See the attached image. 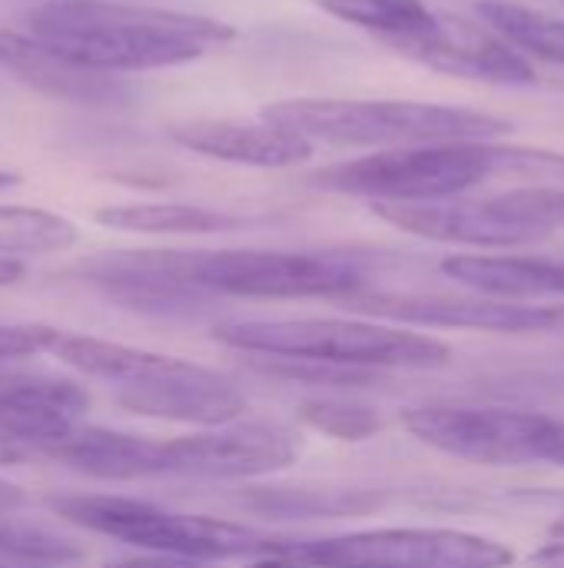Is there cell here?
Wrapping results in <instances>:
<instances>
[{
	"label": "cell",
	"mask_w": 564,
	"mask_h": 568,
	"mask_svg": "<svg viewBox=\"0 0 564 568\" xmlns=\"http://www.w3.org/2000/svg\"><path fill=\"white\" fill-rule=\"evenodd\" d=\"M27 33L113 77L183 67L236 40L226 20L116 0H47L27 13Z\"/></svg>",
	"instance_id": "cell-1"
},
{
	"label": "cell",
	"mask_w": 564,
	"mask_h": 568,
	"mask_svg": "<svg viewBox=\"0 0 564 568\" xmlns=\"http://www.w3.org/2000/svg\"><path fill=\"white\" fill-rule=\"evenodd\" d=\"M130 263L209 300H352L366 266L342 253L296 250H126Z\"/></svg>",
	"instance_id": "cell-2"
},
{
	"label": "cell",
	"mask_w": 564,
	"mask_h": 568,
	"mask_svg": "<svg viewBox=\"0 0 564 568\" xmlns=\"http://www.w3.org/2000/svg\"><path fill=\"white\" fill-rule=\"evenodd\" d=\"M259 116L306 136L312 146H425L495 140L512 130L509 120L445 103L422 100H362V97H289L266 103Z\"/></svg>",
	"instance_id": "cell-3"
},
{
	"label": "cell",
	"mask_w": 564,
	"mask_h": 568,
	"mask_svg": "<svg viewBox=\"0 0 564 568\" xmlns=\"http://www.w3.org/2000/svg\"><path fill=\"white\" fill-rule=\"evenodd\" d=\"M213 339L253 356L332 363L366 373H419L449 366L452 359V349L429 333L369 320H233L213 326Z\"/></svg>",
	"instance_id": "cell-4"
},
{
	"label": "cell",
	"mask_w": 564,
	"mask_h": 568,
	"mask_svg": "<svg viewBox=\"0 0 564 568\" xmlns=\"http://www.w3.org/2000/svg\"><path fill=\"white\" fill-rule=\"evenodd\" d=\"M499 173H509V146L465 140L376 150L369 156L316 170L306 183L369 203H429L455 200Z\"/></svg>",
	"instance_id": "cell-5"
},
{
	"label": "cell",
	"mask_w": 564,
	"mask_h": 568,
	"mask_svg": "<svg viewBox=\"0 0 564 568\" xmlns=\"http://www.w3.org/2000/svg\"><path fill=\"white\" fill-rule=\"evenodd\" d=\"M50 509L70 526H80L93 536L133 546L140 552H166L203 562L226 559H263L283 549V539H269L249 526H236L209 516H186L163 509L146 499L83 493V496H53Z\"/></svg>",
	"instance_id": "cell-6"
},
{
	"label": "cell",
	"mask_w": 564,
	"mask_h": 568,
	"mask_svg": "<svg viewBox=\"0 0 564 568\" xmlns=\"http://www.w3.org/2000/svg\"><path fill=\"white\" fill-rule=\"evenodd\" d=\"M402 426L419 443L479 466H564V419L552 413L429 403L409 409Z\"/></svg>",
	"instance_id": "cell-7"
},
{
	"label": "cell",
	"mask_w": 564,
	"mask_h": 568,
	"mask_svg": "<svg viewBox=\"0 0 564 568\" xmlns=\"http://www.w3.org/2000/svg\"><path fill=\"white\" fill-rule=\"evenodd\" d=\"M283 552L316 568H509L512 549L462 529H369L312 542H283Z\"/></svg>",
	"instance_id": "cell-8"
},
{
	"label": "cell",
	"mask_w": 564,
	"mask_h": 568,
	"mask_svg": "<svg viewBox=\"0 0 564 568\" xmlns=\"http://www.w3.org/2000/svg\"><path fill=\"white\" fill-rule=\"evenodd\" d=\"M302 453L279 423H229L163 443V476L183 479H263L289 469Z\"/></svg>",
	"instance_id": "cell-9"
},
{
	"label": "cell",
	"mask_w": 564,
	"mask_h": 568,
	"mask_svg": "<svg viewBox=\"0 0 564 568\" xmlns=\"http://www.w3.org/2000/svg\"><path fill=\"white\" fill-rule=\"evenodd\" d=\"M372 316L412 326H445L475 333H545L564 323L562 306L499 300V296H396V293H359L346 300Z\"/></svg>",
	"instance_id": "cell-10"
},
{
	"label": "cell",
	"mask_w": 564,
	"mask_h": 568,
	"mask_svg": "<svg viewBox=\"0 0 564 568\" xmlns=\"http://www.w3.org/2000/svg\"><path fill=\"white\" fill-rule=\"evenodd\" d=\"M396 53L462 80L499 83V87L535 83V67L515 43H509L489 23H472L452 13H439V23L425 37L399 47Z\"/></svg>",
	"instance_id": "cell-11"
},
{
	"label": "cell",
	"mask_w": 564,
	"mask_h": 568,
	"mask_svg": "<svg viewBox=\"0 0 564 568\" xmlns=\"http://www.w3.org/2000/svg\"><path fill=\"white\" fill-rule=\"evenodd\" d=\"M116 403L133 416L180 423L193 429L229 426L246 409L243 389H236L226 376L189 359H183V366L160 383L116 389Z\"/></svg>",
	"instance_id": "cell-12"
},
{
	"label": "cell",
	"mask_w": 564,
	"mask_h": 568,
	"mask_svg": "<svg viewBox=\"0 0 564 568\" xmlns=\"http://www.w3.org/2000/svg\"><path fill=\"white\" fill-rule=\"evenodd\" d=\"M0 67L33 93L76 106H113L133 93L120 77L66 60L27 30H0Z\"/></svg>",
	"instance_id": "cell-13"
},
{
	"label": "cell",
	"mask_w": 564,
	"mask_h": 568,
	"mask_svg": "<svg viewBox=\"0 0 564 568\" xmlns=\"http://www.w3.org/2000/svg\"><path fill=\"white\" fill-rule=\"evenodd\" d=\"M170 140L189 153L256 166V170H289L312 156V143L266 116L256 120H183L170 126Z\"/></svg>",
	"instance_id": "cell-14"
},
{
	"label": "cell",
	"mask_w": 564,
	"mask_h": 568,
	"mask_svg": "<svg viewBox=\"0 0 564 568\" xmlns=\"http://www.w3.org/2000/svg\"><path fill=\"white\" fill-rule=\"evenodd\" d=\"M372 213L412 236L435 240V243H455V246H525L535 243L525 230H519L512 220H505L492 196L489 200H429V203H369Z\"/></svg>",
	"instance_id": "cell-15"
},
{
	"label": "cell",
	"mask_w": 564,
	"mask_h": 568,
	"mask_svg": "<svg viewBox=\"0 0 564 568\" xmlns=\"http://www.w3.org/2000/svg\"><path fill=\"white\" fill-rule=\"evenodd\" d=\"M37 456L57 459L103 483H133V479L163 476V443H153L133 433L83 426V423L47 439Z\"/></svg>",
	"instance_id": "cell-16"
},
{
	"label": "cell",
	"mask_w": 564,
	"mask_h": 568,
	"mask_svg": "<svg viewBox=\"0 0 564 568\" xmlns=\"http://www.w3.org/2000/svg\"><path fill=\"white\" fill-rule=\"evenodd\" d=\"M442 273L479 293L499 300H545L564 296V260L545 256H485V253H455L442 260Z\"/></svg>",
	"instance_id": "cell-17"
},
{
	"label": "cell",
	"mask_w": 564,
	"mask_h": 568,
	"mask_svg": "<svg viewBox=\"0 0 564 568\" xmlns=\"http://www.w3.org/2000/svg\"><path fill=\"white\" fill-rule=\"evenodd\" d=\"M50 356H57L63 366H70L83 376L106 379L120 389L160 383L183 366V359L166 356V353H150L140 346L100 339V336H80V333H57Z\"/></svg>",
	"instance_id": "cell-18"
},
{
	"label": "cell",
	"mask_w": 564,
	"mask_h": 568,
	"mask_svg": "<svg viewBox=\"0 0 564 568\" xmlns=\"http://www.w3.org/2000/svg\"><path fill=\"white\" fill-rule=\"evenodd\" d=\"M93 220L106 230L143 236H213L236 233L253 223L243 213L199 203H113L96 210Z\"/></svg>",
	"instance_id": "cell-19"
},
{
	"label": "cell",
	"mask_w": 564,
	"mask_h": 568,
	"mask_svg": "<svg viewBox=\"0 0 564 568\" xmlns=\"http://www.w3.org/2000/svg\"><path fill=\"white\" fill-rule=\"evenodd\" d=\"M316 3L329 17L372 33L392 50L425 37L439 23V10H432L425 0H316Z\"/></svg>",
	"instance_id": "cell-20"
},
{
	"label": "cell",
	"mask_w": 564,
	"mask_h": 568,
	"mask_svg": "<svg viewBox=\"0 0 564 568\" xmlns=\"http://www.w3.org/2000/svg\"><path fill=\"white\" fill-rule=\"evenodd\" d=\"M479 17L525 57H539L564 67V20L555 13L515 3V0H479Z\"/></svg>",
	"instance_id": "cell-21"
},
{
	"label": "cell",
	"mask_w": 564,
	"mask_h": 568,
	"mask_svg": "<svg viewBox=\"0 0 564 568\" xmlns=\"http://www.w3.org/2000/svg\"><path fill=\"white\" fill-rule=\"evenodd\" d=\"M80 230L40 206H10L0 203V256H40V253H63L76 243Z\"/></svg>",
	"instance_id": "cell-22"
},
{
	"label": "cell",
	"mask_w": 564,
	"mask_h": 568,
	"mask_svg": "<svg viewBox=\"0 0 564 568\" xmlns=\"http://www.w3.org/2000/svg\"><path fill=\"white\" fill-rule=\"evenodd\" d=\"M246 506L273 519H336L376 509L379 496L366 489H259L249 496Z\"/></svg>",
	"instance_id": "cell-23"
},
{
	"label": "cell",
	"mask_w": 564,
	"mask_h": 568,
	"mask_svg": "<svg viewBox=\"0 0 564 568\" xmlns=\"http://www.w3.org/2000/svg\"><path fill=\"white\" fill-rule=\"evenodd\" d=\"M0 559L17 566H70L80 559V546L53 529L23 523L13 513H0Z\"/></svg>",
	"instance_id": "cell-24"
},
{
	"label": "cell",
	"mask_w": 564,
	"mask_h": 568,
	"mask_svg": "<svg viewBox=\"0 0 564 568\" xmlns=\"http://www.w3.org/2000/svg\"><path fill=\"white\" fill-rule=\"evenodd\" d=\"M492 203L505 220H512L532 240L564 233V186H555V183L512 186L505 193H495Z\"/></svg>",
	"instance_id": "cell-25"
},
{
	"label": "cell",
	"mask_w": 564,
	"mask_h": 568,
	"mask_svg": "<svg viewBox=\"0 0 564 568\" xmlns=\"http://www.w3.org/2000/svg\"><path fill=\"white\" fill-rule=\"evenodd\" d=\"M299 419L339 443H366L382 429V416L359 403V399H336V396H319V399H306L299 406Z\"/></svg>",
	"instance_id": "cell-26"
},
{
	"label": "cell",
	"mask_w": 564,
	"mask_h": 568,
	"mask_svg": "<svg viewBox=\"0 0 564 568\" xmlns=\"http://www.w3.org/2000/svg\"><path fill=\"white\" fill-rule=\"evenodd\" d=\"M60 329L43 323H0V363L50 353Z\"/></svg>",
	"instance_id": "cell-27"
},
{
	"label": "cell",
	"mask_w": 564,
	"mask_h": 568,
	"mask_svg": "<svg viewBox=\"0 0 564 568\" xmlns=\"http://www.w3.org/2000/svg\"><path fill=\"white\" fill-rule=\"evenodd\" d=\"M103 568H216V562L186 559V556H166V552H136V556L110 559Z\"/></svg>",
	"instance_id": "cell-28"
},
{
	"label": "cell",
	"mask_w": 564,
	"mask_h": 568,
	"mask_svg": "<svg viewBox=\"0 0 564 568\" xmlns=\"http://www.w3.org/2000/svg\"><path fill=\"white\" fill-rule=\"evenodd\" d=\"M532 568H564V539H552L529 556Z\"/></svg>",
	"instance_id": "cell-29"
},
{
	"label": "cell",
	"mask_w": 564,
	"mask_h": 568,
	"mask_svg": "<svg viewBox=\"0 0 564 568\" xmlns=\"http://www.w3.org/2000/svg\"><path fill=\"white\" fill-rule=\"evenodd\" d=\"M23 276H27V266H23L20 260H13V256H0V290H7V286L20 283Z\"/></svg>",
	"instance_id": "cell-30"
},
{
	"label": "cell",
	"mask_w": 564,
	"mask_h": 568,
	"mask_svg": "<svg viewBox=\"0 0 564 568\" xmlns=\"http://www.w3.org/2000/svg\"><path fill=\"white\" fill-rule=\"evenodd\" d=\"M23 503H27V493L20 486H13V483L0 479V513H17Z\"/></svg>",
	"instance_id": "cell-31"
},
{
	"label": "cell",
	"mask_w": 564,
	"mask_h": 568,
	"mask_svg": "<svg viewBox=\"0 0 564 568\" xmlns=\"http://www.w3.org/2000/svg\"><path fill=\"white\" fill-rule=\"evenodd\" d=\"M249 568H316L309 566V562H299V559H293V556H286L283 549L279 552H273V556H263V559H256Z\"/></svg>",
	"instance_id": "cell-32"
},
{
	"label": "cell",
	"mask_w": 564,
	"mask_h": 568,
	"mask_svg": "<svg viewBox=\"0 0 564 568\" xmlns=\"http://www.w3.org/2000/svg\"><path fill=\"white\" fill-rule=\"evenodd\" d=\"M30 456L27 453H20V449H13V446H0V466H20V463H27Z\"/></svg>",
	"instance_id": "cell-33"
},
{
	"label": "cell",
	"mask_w": 564,
	"mask_h": 568,
	"mask_svg": "<svg viewBox=\"0 0 564 568\" xmlns=\"http://www.w3.org/2000/svg\"><path fill=\"white\" fill-rule=\"evenodd\" d=\"M13 186H20V173L0 170V193H7V190H13Z\"/></svg>",
	"instance_id": "cell-34"
},
{
	"label": "cell",
	"mask_w": 564,
	"mask_h": 568,
	"mask_svg": "<svg viewBox=\"0 0 564 568\" xmlns=\"http://www.w3.org/2000/svg\"><path fill=\"white\" fill-rule=\"evenodd\" d=\"M552 539H564V519H558V523L552 526Z\"/></svg>",
	"instance_id": "cell-35"
}]
</instances>
